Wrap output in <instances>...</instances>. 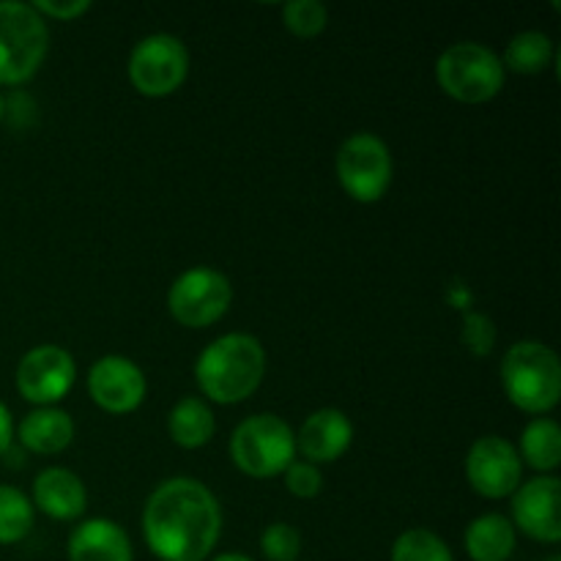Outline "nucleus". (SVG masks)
Here are the masks:
<instances>
[{
	"mask_svg": "<svg viewBox=\"0 0 561 561\" xmlns=\"http://www.w3.org/2000/svg\"><path fill=\"white\" fill-rule=\"evenodd\" d=\"M222 535L217 496L192 477L153 488L142 510V537L162 561H206Z\"/></svg>",
	"mask_w": 561,
	"mask_h": 561,
	"instance_id": "obj_1",
	"label": "nucleus"
},
{
	"mask_svg": "<svg viewBox=\"0 0 561 561\" xmlns=\"http://www.w3.org/2000/svg\"><path fill=\"white\" fill-rule=\"evenodd\" d=\"M266 373V351L252 334H222L201 351L195 381L211 403L233 405L255 394Z\"/></svg>",
	"mask_w": 561,
	"mask_h": 561,
	"instance_id": "obj_2",
	"label": "nucleus"
},
{
	"mask_svg": "<svg viewBox=\"0 0 561 561\" xmlns=\"http://www.w3.org/2000/svg\"><path fill=\"white\" fill-rule=\"evenodd\" d=\"M502 383L510 403L526 414H548L561 398V362L557 351L537 340L510 345L502 359Z\"/></svg>",
	"mask_w": 561,
	"mask_h": 561,
	"instance_id": "obj_3",
	"label": "nucleus"
},
{
	"mask_svg": "<svg viewBox=\"0 0 561 561\" xmlns=\"http://www.w3.org/2000/svg\"><path fill=\"white\" fill-rule=\"evenodd\" d=\"M49 31L31 3L0 0V85H22L42 69Z\"/></svg>",
	"mask_w": 561,
	"mask_h": 561,
	"instance_id": "obj_4",
	"label": "nucleus"
},
{
	"mask_svg": "<svg viewBox=\"0 0 561 561\" xmlns=\"http://www.w3.org/2000/svg\"><path fill=\"white\" fill-rule=\"evenodd\" d=\"M230 460L247 477L272 480L296 460V433L277 414L247 416L230 436Z\"/></svg>",
	"mask_w": 561,
	"mask_h": 561,
	"instance_id": "obj_5",
	"label": "nucleus"
},
{
	"mask_svg": "<svg viewBox=\"0 0 561 561\" xmlns=\"http://www.w3.org/2000/svg\"><path fill=\"white\" fill-rule=\"evenodd\" d=\"M438 85L463 104H482L504 88L502 58L480 42H458L442 53L436 64Z\"/></svg>",
	"mask_w": 561,
	"mask_h": 561,
	"instance_id": "obj_6",
	"label": "nucleus"
},
{
	"mask_svg": "<svg viewBox=\"0 0 561 561\" xmlns=\"http://www.w3.org/2000/svg\"><path fill=\"white\" fill-rule=\"evenodd\" d=\"M337 181L356 203H376L392 184V153L381 137L359 131L343 140L334 159Z\"/></svg>",
	"mask_w": 561,
	"mask_h": 561,
	"instance_id": "obj_7",
	"label": "nucleus"
},
{
	"mask_svg": "<svg viewBox=\"0 0 561 561\" xmlns=\"http://www.w3.org/2000/svg\"><path fill=\"white\" fill-rule=\"evenodd\" d=\"M190 75V53L184 42L170 33L140 38L129 55V80L142 96H170Z\"/></svg>",
	"mask_w": 561,
	"mask_h": 561,
	"instance_id": "obj_8",
	"label": "nucleus"
},
{
	"mask_svg": "<svg viewBox=\"0 0 561 561\" xmlns=\"http://www.w3.org/2000/svg\"><path fill=\"white\" fill-rule=\"evenodd\" d=\"M233 285L217 268L197 266L175 277L168 290V310L181 327L206 329L228 312Z\"/></svg>",
	"mask_w": 561,
	"mask_h": 561,
	"instance_id": "obj_9",
	"label": "nucleus"
},
{
	"mask_svg": "<svg viewBox=\"0 0 561 561\" xmlns=\"http://www.w3.org/2000/svg\"><path fill=\"white\" fill-rule=\"evenodd\" d=\"M77 381V365L60 345L44 343L27 351L16 365V389L27 403L47 409L64 400Z\"/></svg>",
	"mask_w": 561,
	"mask_h": 561,
	"instance_id": "obj_10",
	"label": "nucleus"
},
{
	"mask_svg": "<svg viewBox=\"0 0 561 561\" xmlns=\"http://www.w3.org/2000/svg\"><path fill=\"white\" fill-rule=\"evenodd\" d=\"M524 460L518 447L502 436H482L466 455V480L480 496L507 499L520 488Z\"/></svg>",
	"mask_w": 561,
	"mask_h": 561,
	"instance_id": "obj_11",
	"label": "nucleus"
},
{
	"mask_svg": "<svg viewBox=\"0 0 561 561\" xmlns=\"http://www.w3.org/2000/svg\"><path fill=\"white\" fill-rule=\"evenodd\" d=\"M561 485L557 477L540 474L529 482H520L513 493V526L526 537L546 546L561 540Z\"/></svg>",
	"mask_w": 561,
	"mask_h": 561,
	"instance_id": "obj_12",
	"label": "nucleus"
},
{
	"mask_svg": "<svg viewBox=\"0 0 561 561\" xmlns=\"http://www.w3.org/2000/svg\"><path fill=\"white\" fill-rule=\"evenodd\" d=\"M146 376L124 356H102L88 370V394L107 414H131L146 400Z\"/></svg>",
	"mask_w": 561,
	"mask_h": 561,
	"instance_id": "obj_13",
	"label": "nucleus"
},
{
	"mask_svg": "<svg viewBox=\"0 0 561 561\" xmlns=\"http://www.w3.org/2000/svg\"><path fill=\"white\" fill-rule=\"evenodd\" d=\"M354 442V425L340 409H318L312 411L299 427L296 449L305 455L307 463H334L348 453Z\"/></svg>",
	"mask_w": 561,
	"mask_h": 561,
	"instance_id": "obj_14",
	"label": "nucleus"
},
{
	"mask_svg": "<svg viewBox=\"0 0 561 561\" xmlns=\"http://www.w3.org/2000/svg\"><path fill=\"white\" fill-rule=\"evenodd\" d=\"M31 504L53 520H77L88 507L85 482L69 469H44L33 482Z\"/></svg>",
	"mask_w": 561,
	"mask_h": 561,
	"instance_id": "obj_15",
	"label": "nucleus"
},
{
	"mask_svg": "<svg viewBox=\"0 0 561 561\" xmlns=\"http://www.w3.org/2000/svg\"><path fill=\"white\" fill-rule=\"evenodd\" d=\"M69 561H135L131 540L115 520H82L69 537Z\"/></svg>",
	"mask_w": 561,
	"mask_h": 561,
	"instance_id": "obj_16",
	"label": "nucleus"
},
{
	"mask_svg": "<svg viewBox=\"0 0 561 561\" xmlns=\"http://www.w3.org/2000/svg\"><path fill=\"white\" fill-rule=\"evenodd\" d=\"M16 438H20L22 447L36 455H58L75 438V420L69 416V411L55 409V405L36 409L20 422Z\"/></svg>",
	"mask_w": 561,
	"mask_h": 561,
	"instance_id": "obj_17",
	"label": "nucleus"
},
{
	"mask_svg": "<svg viewBox=\"0 0 561 561\" xmlns=\"http://www.w3.org/2000/svg\"><path fill=\"white\" fill-rule=\"evenodd\" d=\"M515 526L513 520L499 513L480 515L466 529V553L471 561H507L515 553Z\"/></svg>",
	"mask_w": 561,
	"mask_h": 561,
	"instance_id": "obj_18",
	"label": "nucleus"
},
{
	"mask_svg": "<svg viewBox=\"0 0 561 561\" xmlns=\"http://www.w3.org/2000/svg\"><path fill=\"white\" fill-rule=\"evenodd\" d=\"M217 422H214V411L206 400L201 398H184L173 405L168 416V433L179 447L184 449H201L214 438Z\"/></svg>",
	"mask_w": 561,
	"mask_h": 561,
	"instance_id": "obj_19",
	"label": "nucleus"
},
{
	"mask_svg": "<svg viewBox=\"0 0 561 561\" xmlns=\"http://www.w3.org/2000/svg\"><path fill=\"white\" fill-rule=\"evenodd\" d=\"M520 460L540 474L557 471L561 466V427L548 416H537L524 427L520 436Z\"/></svg>",
	"mask_w": 561,
	"mask_h": 561,
	"instance_id": "obj_20",
	"label": "nucleus"
},
{
	"mask_svg": "<svg viewBox=\"0 0 561 561\" xmlns=\"http://www.w3.org/2000/svg\"><path fill=\"white\" fill-rule=\"evenodd\" d=\"M553 42L542 31H520L510 38L504 49V69H513L515 75H540L551 66Z\"/></svg>",
	"mask_w": 561,
	"mask_h": 561,
	"instance_id": "obj_21",
	"label": "nucleus"
},
{
	"mask_svg": "<svg viewBox=\"0 0 561 561\" xmlns=\"http://www.w3.org/2000/svg\"><path fill=\"white\" fill-rule=\"evenodd\" d=\"M33 529V504L22 491L0 485V546L25 540Z\"/></svg>",
	"mask_w": 561,
	"mask_h": 561,
	"instance_id": "obj_22",
	"label": "nucleus"
},
{
	"mask_svg": "<svg viewBox=\"0 0 561 561\" xmlns=\"http://www.w3.org/2000/svg\"><path fill=\"white\" fill-rule=\"evenodd\" d=\"M392 561H455V557L431 529H409L394 540Z\"/></svg>",
	"mask_w": 561,
	"mask_h": 561,
	"instance_id": "obj_23",
	"label": "nucleus"
},
{
	"mask_svg": "<svg viewBox=\"0 0 561 561\" xmlns=\"http://www.w3.org/2000/svg\"><path fill=\"white\" fill-rule=\"evenodd\" d=\"M283 22L294 36L312 38L327 31L329 11L321 0H290L283 5Z\"/></svg>",
	"mask_w": 561,
	"mask_h": 561,
	"instance_id": "obj_24",
	"label": "nucleus"
},
{
	"mask_svg": "<svg viewBox=\"0 0 561 561\" xmlns=\"http://www.w3.org/2000/svg\"><path fill=\"white\" fill-rule=\"evenodd\" d=\"M261 551L268 561H299L301 535L290 524H272L261 535Z\"/></svg>",
	"mask_w": 561,
	"mask_h": 561,
	"instance_id": "obj_25",
	"label": "nucleus"
},
{
	"mask_svg": "<svg viewBox=\"0 0 561 561\" xmlns=\"http://www.w3.org/2000/svg\"><path fill=\"white\" fill-rule=\"evenodd\" d=\"M285 488L296 499H316L323 488V477L318 471V466L307 463V460H294L285 469Z\"/></svg>",
	"mask_w": 561,
	"mask_h": 561,
	"instance_id": "obj_26",
	"label": "nucleus"
},
{
	"mask_svg": "<svg viewBox=\"0 0 561 561\" xmlns=\"http://www.w3.org/2000/svg\"><path fill=\"white\" fill-rule=\"evenodd\" d=\"M31 5L36 9V14L69 22L85 14V11L91 9V0H66V3H55V0H36V3Z\"/></svg>",
	"mask_w": 561,
	"mask_h": 561,
	"instance_id": "obj_27",
	"label": "nucleus"
},
{
	"mask_svg": "<svg viewBox=\"0 0 561 561\" xmlns=\"http://www.w3.org/2000/svg\"><path fill=\"white\" fill-rule=\"evenodd\" d=\"M11 438H14V422H11V411L0 403V455L9 453Z\"/></svg>",
	"mask_w": 561,
	"mask_h": 561,
	"instance_id": "obj_28",
	"label": "nucleus"
},
{
	"mask_svg": "<svg viewBox=\"0 0 561 561\" xmlns=\"http://www.w3.org/2000/svg\"><path fill=\"white\" fill-rule=\"evenodd\" d=\"M211 561H255V559H250L247 553H219V557H214Z\"/></svg>",
	"mask_w": 561,
	"mask_h": 561,
	"instance_id": "obj_29",
	"label": "nucleus"
},
{
	"mask_svg": "<svg viewBox=\"0 0 561 561\" xmlns=\"http://www.w3.org/2000/svg\"><path fill=\"white\" fill-rule=\"evenodd\" d=\"M3 113H5V102H3V96H0V121H3Z\"/></svg>",
	"mask_w": 561,
	"mask_h": 561,
	"instance_id": "obj_30",
	"label": "nucleus"
},
{
	"mask_svg": "<svg viewBox=\"0 0 561 561\" xmlns=\"http://www.w3.org/2000/svg\"><path fill=\"white\" fill-rule=\"evenodd\" d=\"M546 561H561V557H548Z\"/></svg>",
	"mask_w": 561,
	"mask_h": 561,
	"instance_id": "obj_31",
	"label": "nucleus"
}]
</instances>
